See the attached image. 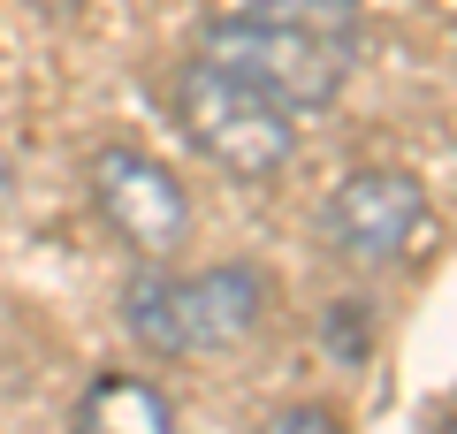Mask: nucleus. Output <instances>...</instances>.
Returning <instances> with one entry per match:
<instances>
[{
  "label": "nucleus",
  "mask_w": 457,
  "mask_h": 434,
  "mask_svg": "<svg viewBox=\"0 0 457 434\" xmlns=\"http://www.w3.org/2000/svg\"><path fill=\"white\" fill-rule=\"evenodd\" d=\"M198 54L260 84L290 114H320L336 107L366 54V8L359 0H228L206 23Z\"/></svg>",
  "instance_id": "nucleus-1"
},
{
  "label": "nucleus",
  "mask_w": 457,
  "mask_h": 434,
  "mask_svg": "<svg viewBox=\"0 0 457 434\" xmlns=\"http://www.w3.org/2000/svg\"><path fill=\"white\" fill-rule=\"evenodd\" d=\"M267 313V274L260 267H198V274H168V267H137L122 282V328L161 358H198V351H237Z\"/></svg>",
  "instance_id": "nucleus-2"
},
{
  "label": "nucleus",
  "mask_w": 457,
  "mask_h": 434,
  "mask_svg": "<svg viewBox=\"0 0 457 434\" xmlns=\"http://www.w3.org/2000/svg\"><path fill=\"white\" fill-rule=\"evenodd\" d=\"M176 129L237 183L282 176L297 153V114L282 99H267L260 84H245L237 69L206 62V54L183 62V77H176Z\"/></svg>",
  "instance_id": "nucleus-3"
},
{
  "label": "nucleus",
  "mask_w": 457,
  "mask_h": 434,
  "mask_svg": "<svg viewBox=\"0 0 457 434\" xmlns=\"http://www.w3.org/2000/svg\"><path fill=\"white\" fill-rule=\"evenodd\" d=\"M84 183H92V213L107 221L114 244H130L153 267H168L183 252V237H191V198H183L176 168L153 161L145 145H99Z\"/></svg>",
  "instance_id": "nucleus-4"
},
{
  "label": "nucleus",
  "mask_w": 457,
  "mask_h": 434,
  "mask_svg": "<svg viewBox=\"0 0 457 434\" xmlns=\"http://www.w3.org/2000/svg\"><path fill=\"white\" fill-rule=\"evenodd\" d=\"M320 237L351 267H404L435 237V213L404 168H351L320 206Z\"/></svg>",
  "instance_id": "nucleus-5"
},
{
  "label": "nucleus",
  "mask_w": 457,
  "mask_h": 434,
  "mask_svg": "<svg viewBox=\"0 0 457 434\" xmlns=\"http://www.w3.org/2000/svg\"><path fill=\"white\" fill-rule=\"evenodd\" d=\"M69 434H176V412H168V396L145 373H99L84 388Z\"/></svg>",
  "instance_id": "nucleus-6"
},
{
  "label": "nucleus",
  "mask_w": 457,
  "mask_h": 434,
  "mask_svg": "<svg viewBox=\"0 0 457 434\" xmlns=\"http://www.w3.org/2000/svg\"><path fill=\"white\" fill-rule=\"evenodd\" d=\"M328 351L343 366H366V351H374V313H366V297H336L328 305Z\"/></svg>",
  "instance_id": "nucleus-7"
},
{
  "label": "nucleus",
  "mask_w": 457,
  "mask_h": 434,
  "mask_svg": "<svg viewBox=\"0 0 457 434\" xmlns=\"http://www.w3.org/2000/svg\"><path fill=\"white\" fill-rule=\"evenodd\" d=\"M245 434H343V412L336 404H282V412H267Z\"/></svg>",
  "instance_id": "nucleus-8"
},
{
  "label": "nucleus",
  "mask_w": 457,
  "mask_h": 434,
  "mask_svg": "<svg viewBox=\"0 0 457 434\" xmlns=\"http://www.w3.org/2000/svg\"><path fill=\"white\" fill-rule=\"evenodd\" d=\"M16 206V161H8V153H0V213Z\"/></svg>",
  "instance_id": "nucleus-9"
},
{
  "label": "nucleus",
  "mask_w": 457,
  "mask_h": 434,
  "mask_svg": "<svg viewBox=\"0 0 457 434\" xmlns=\"http://www.w3.org/2000/svg\"><path fill=\"white\" fill-rule=\"evenodd\" d=\"M31 8H38V16H77L84 0H31Z\"/></svg>",
  "instance_id": "nucleus-10"
},
{
  "label": "nucleus",
  "mask_w": 457,
  "mask_h": 434,
  "mask_svg": "<svg viewBox=\"0 0 457 434\" xmlns=\"http://www.w3.org/2000/svg\"><path fill=\"white\" fill-rule=\"evenodd\" d=\"M427 434H457V396H450V404L435 412V427H427Z\"/></svg>",
  "instance_id": "nucleus-11"
}]
</instances>
